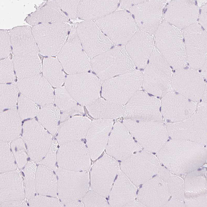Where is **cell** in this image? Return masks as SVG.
Returning a JSON list of instances; mask_svg holds the SVG:
<instances>
[{
    "mask_svg": "<svg viewBox=\"0 0 207 207\" xmlns=\"http://www.w3.org/2000/svg\"><path fill=\"white\" fill-rule=\"evenodd\" d=\"M143 73L135 70L104 81L102 95L107 101L115 104L125 103L142 85Z\"/></svg>",
    "mask_w": 207,
    "mask_h": 207,
    "instance_id": "obj_7",
    "label": "cell"
},
{
    "mask_svg": "<svg viewBox=\"0 0 207 207\" xmlns=\"http://www.w3.org/2000/svg\"><path fill=\"white\" fill-rule=\"evenodd\" d=\"M200 14L198 16L199 23L207 31V3L204 4L201 8Z\"/></svg>",
    "mask_w": 207,
    "mask_h": 207,
    "instance_id": "obj_37",
    "label": "cell"
},
{
    "mask_svg": "<svg viewBox=\"0 0 207 207\" xmlns=\"http://www.w3.org/2000/svg\"><path fill=\"white\" fill-rule=\"evenodd\" d=\"M101 81L88 72L71 74L66 78L65 87L77 102L87 106L100 98Z\"/></svg>",
    "mask_w": 207,
    "mask_h": 207,
    "instance_id": "obj_9",
    "label": "cell"
},
{
    "mask_svg": "<svg viewBox=\"0 0 207 207\" xmlns=\"http://www.w3.org/2000/svg\"><path fill=\"white\" fill-rule=\"evenodd\" d=\"M13 61L9 57L0 61V82L1 83L13 82L15 79Z\"/></svg>",
    "mask_w": 207,
    "mask_h": 207,
    "instance_id": "obj_33",
    "label": "cell"
},
{
    "mask_svg": "<svg viewBox=\"0 0 207 207\" xmlns=\"http://www.w3.org/2000/svg\"><path fill=\"white\" fill-rule=\"evenodd\" d=\"M207 62H206L202 68L201 74L204 79H207Z\"/></svg>",
    "mask_w": 207,
    "mask_h": 207,
    "instance_id": "obj_39",
    "label": "cell"
},
{
    "mask_svg": "<svg viewBox=\"0 0 207 207\" xmlns=\"http://www.w3.org/2000/svg\"><path fill=\"white\" fill-rule=\"evenodd\" d=\"M92 169V183L94 191L105 197L109 195L119 164L115 159L105 155L96 162Z\"/></svg>",
    "mask_w": 207,
    "mask_h": 207,
    "instance_id": "obj_15",
    "label": "cell"
},
{
    "mask_svg": "<svg viewBox=\"0 0 207 207\" xmlns=\"http://www.w3.org/2000/svg\"><path fill=\"white\" fill-rule=\"evenodd\" d=\"M58 57L63 68L69 75L87 72L91 69L89 58L83 49L74 27H71Z\"/></svg>",
    "mask_w": 207,
    "mask_h": 207,
    "instance_id": "obj_8",
    "label": "cell"
},
{
    "mask_svg": "<svg viewBox=\"0 0 207 207\" xmlns=\"http://www.w3.org/2000/svg\"><path fill=\"white\" fill-rule=\"evenodd\" d=\"M55 103L62 112L61 122L66 121L75 114L83 113V107L78 104L65 87L57 88L55 89Z\"/></svg>",
    "mask_w": 207,
    "mask_h": 207,
    "instance_id": "obj_27",
    "label": "cell"
},
{
    "mask_svg": "<svg viewBox=\"0 0 207 207\" xmlns=\"http://www.w3.org/2000/svg\"><path fill=\"white\" fill-rule=\"evenodd\" d=\"M17 84L21 94L42 107L52 104L54 101L53 88L40 74L18 79Z\"/></svg>",
    "mask_w": 207,
    "mask_h": 207,
    "instance_id": "obj_18",
    "label": "cell"
},
{
    "mask_svg": "<svg viewBox=\"0 0 207 207\" xmlns=\"http://www.w3.org/2000/svg\"><path fill=\"white\" fill-rule=\"evenodd\" d=\"M167 0H144L129 9L139 30L153 34L160 24Z\"/></svg>",
    "mask_w": 207,
    "mask_h": 207,
    "instance_id": "obj_14",
    "label": "cell"
},
{
    "mask_svg": "<svg viewBox=\"0 0 207 207\" xmlns=\"http://www.w3.org/2000/svg\"><path fill=\"white\" fill-rule=\"evenodd\" d=\"M21 120L15 107L0 112V141L8 142L18 138L22 129Z\"/></svg>",
    "mask_w": 207,
    "mask_h": 207,
    "instance_id": "obj_25",
    "label": "cell"
},
{
    "mask_svg": "<svg viewBox=\"0 0 207 207\" xmlns=\"http://www.w3.org/2000/svg\"><path fill=\"white\" fill-rule=\"evenodd\" d=\"M153 34L140 30L136 31L125 45V49L136 66L144 68L154 47Z\"/></svg>",
    "mask_w": 207,
    "mask_h": 207,
    "instance_id": "obj_20",
    "label": "cell"
},
{
    "mask_svg": "<svg viewBox=\"0 0 207 207\" xmlns=\"http://www.w3.org/2000/svg\"><path fill=\"white\" fill-rule=\"evenodd\" d=\"M89 153L83 142L70 141L61 144L57 157L61 168L68 170H85L90 164Z\"/></svg>",
    "mask_w": 207,
    "mask_h": 207,
    "instance_id": "obj_16",
    "label": "cell"
},
{
    "mask_svg": "<svg viewBox=\"0 0 207 207\" xmlns=\"http://www.w3.org/2000/svg\"><path fill=\"white\" fill-rule=\"evenodd\" d=\"M145 68L142 85L146 92L162 97L173 91L170 66L155 46Z\"/></svg>",
    "mask_w": 207,
    "mask_h": 207,
    "instance_id": "obj_3",
    "label": "cell"
},
{
    "mask_svg": "<svg viewBox=\"0 0 207 207\" xmlns=\"http://www.w3.org/2000/svg\"><path fill=\"white\" fill-rule=\"evenodd\" d=\"M23 136L30 156L34 159L39 160L47 154L53 141L51 134L34 119L24 123Z\"/></svg>",
    "mask_w": 207,
    "mask_h": 207,
    "instance_id": "obj_12",
    "label": "cell"
},
{
    "mask_svg": "<svg viewBox=\"0 0 207 207\" xmlns=\"http://www.w3.org/2000/svg\"><path fill=\"white\" fill-rule=\"evenodd\" d=\"M94 22L116 46L125 45L137 31L133 16L126 10L116 11Z\"/></svg>",
    "mask_w": 207,
    "mask_h": 207,
    "instance_id": "obj_5",
    "label": "cell"
},
{
    "mask_svg": "<svg viewBox=\"0 0 207 207\" xmlns=\"http://www.w3.org/2000/svg\"><path fill=\"white\" fill-rule=\"evenodd\" d=\"M119 0L80 1L77 16L85 21L95 20L116 11Z\"/></svg>",
    "mask_w": 207,
    "mask_h": 207,
    "instance_id": "obj_23",
    "label": "cell"
},
{
    "mask_svg": "<svg viewBox=\"0 0 207 207\" xmlns=\"http://www.w3.org/2000/svg\"><path fill=\"white\" fill-rule=\"evenodd\" d=\"M207 87H206L205 90L204 92L203 96L202 98V101L207 102Z\"/></svg>",
    "mask_w": 207,
    "mask_h": 207,
    "instance_id": "obj_40",
    "label": "cell"
},
{
    "mask_svg": "<svg viewBox=\"0 0 207 207\" xmlns=\"http://www.w3.org/2000/svg\"><path fill=\"white\" fill-rule=\"evenodd\" d=\"M11 40L8 31L0 30V58L4 59L9 56L11 50Z\"/></svg>",
    "mask_w": 207,
    "mask_h": 207,
    "instance_id": "obj_35",
    "label": "cell"
},
{
    "mask_svg": "<svg viewBox=\"0 0 207 207\" xmlns=\"http://www.w3.org/2000/svg\"><path fill=\"white\" fill-rule=\"evenodd\" d=\"M117 176L109 194V204L111 207H125L135 200L137 188L121 170Z\"/></svg>",
    "mask_w": 207,
    "mask_h": 207,
    "instance_id": "obj_22",
    "label": "cell"
},
{
    "mask_svg": "<svg viewBox=\"0 0 207 207\" xmlns=\"http://www.w3.org/2000/svg\"><path fill=\"white\" fill-rule=\"evenodd\" d=\"M71 28L66 22H46L33 26L32 31L42 54L52 57L58 54L66 41Z\"/></svg>",
    "mask_w": 207,
    "mask_h": 207,
    "instance_id": "obj_6",
    "label": "cell"
},
{
    "mask_svg": "<svg viewBox=\"0 0 207 207\" xmlns=\"http://www.w3.org/2000/svg\"><path fill=\"white\" fill-rule=\"evenodd\" d=\"M60 116L59 109L52 104L43 107L37 115L38 122L53 135L59 129Z\"/></svg>",
    "mask_w": 207,
    "mask_h": 207,
    "instance_id": "obj_30",
    "label": "cell"
},
{
    "mask_svg": "<svg viewBox=\"0 0 207 207\" xmlns=\"http://www.w3.org/2000/svg\"><path fill=\"white\" fill-rule=\"evenodd\" d=\"M65 121L60 126L57 136L60 144L85 138L91 123L89 119L80 116H74Z\"/></svg>",
    "mask_w": 207,
    "mask_h": 207,
    "instance_id": "obj_24",
    "label": "cell"
},
{
    "mask_svg": "<svg viewBox=\"0 0 207 207\" xmlns=\"http://www.w3.org/2000/svg\"><path fill=\"white\" fill-rule=\"evenodd\" d=\"M171 196L170 197V199H169V201L170 199V198H171Z\"/></svg>",
    "mask_w": 207,
    "mask_h": 207,
    "instance_id": "obj_41",
    "label": "cell"
},
{
    "mask_svg": "<svg viewBox=\"0 0 207 207\" xmlns=\"http://www.w3.org/2000/svg\"><path fill=\"white\" fill-rule=\"evenodd\" d=\"M68 17L63 11L55 0L48 1L46 5L30 14L26 19L33 26L46 22H62L67 23Z\"/></svg>",
    "mask_w": 207,
    "mask_h": 207,
    "instance_id": "obj_26",
    "label": "cell"
},
{
    "mask_svg": "<svg viewBox=\"0 0 207 207\" xmlns=\"http://www.w3.org/2000/svg\"><path fill=\"white\" fill-rule=\"evenodd\" d=\"M144 0H121L116 11L125 10L143 2Z\"/></svg>",
    "mask_w": 207,
    "mask_h": 207,
    "instance_id": "obj_36",
    "label": "cell"
},
{
    "mask_svg": "<svg viewBox=\"0 0 207 207\" xmlns=\"http://www.w3.org/2000/svg\"><path fill=\"white\" fill-rule=\"evenodd\" d=\"M91 68L104 81L135 70V66L124 46H115L93 58Z\"/></svg>",
    "mask_w": 207,
    "mask_h": 207,
    "instance_id": "obj_4",
    "label": "cell"
},
{
    "mask_svg": "<svg viewBox=\"0 0 207 207\" xmlns=\"http://www.w3.org/2000/svg\"><path fill=\"white\" fill-rule=\"evenodd\" d=\"M204 78L197 70L184 68L176 70L172 74V89L195 102L202 98L207 87Z\"/></svg>",
    "mask_w": 207,
    "mask_h": 207,
    "instance_id": "obj_11",
    "label": "cell"
},
{
    "mask_svg": "<svg viewBox=\"0 0 207 207\" xmlns=\"http://www.w3.org/2000/svg\"><path fill=\"white\" fill-rule=\"evenodd\" d=\"M197 105L196 102L171 91L162 97L161 113L164 118L172 122H179L192 115L196 111Z\"/></svg>",
    "mask_w": 207,
    "mask_h": 207,
    "instance_id": "obj_17",
    "label": "cell"
},
{
    "mask_svg": "<svg viewBox=\"0 0 207 207\" xmlns=\"http://www.w3.org/2000/svg\"><path fill=\"white\" fill-rule=\"evenodd\" d=\"M187 63L198 70L207 62V33L199 22L194 23L182 31Z\"/></svg>",
    "mask_w": 207,
    "mask_h": 207,
    "instance_id": "obj_10",
    "label": "cell"
},
{
    "mask_svg": "<svg viewBox=\"0 0 207 207\" xmlns=\"http://www.w3.org/2000/svg\"><path fill=\"white\" fill-rule=\"evenodd\" d=\"M155 46L170 66L176 70L184 68L187 63L182 31L163 21L155 33Z\"/></svg>",
    "mask_w": 207,
    "mask_h": 207,
    "instance_id": "obj_1",
    "label": "cell"
},
{
    "mask_svg": "<svg viewBox=\"0 0 207 207\" xmlns=\"http://www.w3.org/2000/svg\"><path fill=\"white\" fill-rule=\"evenodd\" d=\"M61 9L66 13L69 18L75 19L77 16L79 0H55Z\"/></svg>",
    "mask_w": 207,
    "mask_h": 207,
    "instance_id": "obj_34",
    "label": "cell"
},
{
    "mask_svg": "<svg viewBox=\"0 0 207 207\" xmlns=\"http://www.w3.org/2000/svg\"><path fill=\"white\" fill-rule=\"evenodd\" d=\"M18 101V112L22 120L33 118L38 115L40 109L37 104L33 101L21 94Z\"/></svg>",
    "mask_w": 207,
    "mask_h": 207,
    "instance_id": "obj_32",
    "label": "cell"
},
{
    "mask_svg": "<svg viewBox=\"0 0 207 207\" xmlns=\"http://www.w3.org/2000/svg\"><path fill=\"white\" fill-rule=\"evenodd\" d=\"M76 29L82 47L89 58H93L107 51L113 45L92 21L81 22Z\"/></svg>",
    "mask_w": 207,
    "mask_h": 207,
    "instance_id": "obj_13",
    "label": "cell"
},
{
    "mask_svg": "<svg viewBox=\"0 0 207 207\" xmlns=\"http://www.w3.org/2000/svg\"><path fill=\"white\" fill-rule=\"evenodd\" d=\"M162 166H163V164H162Z\"/></svg>",
    "mask_w": 207,
    "mask_h": 207,
    "instance_id": "obj_43",
    "label": "cell"
},
{
    "mask_svg": "<svg viewBox=\"0 0 207 207\" xmlns=\"http://www.w3.org/2000/svg\"><path fill=\"white\" fill-rule=\"evenodd\" d=\"M195 1H171L167 6L165 21L179 29H184L197 22L199 6Z\"/></svg>",
    "mask_w": 207,
    "mask_h": 207,
    "instance_id": "obj_19",
    "label": "cell"
},
{
    "mask_svg": "<svg viewBox=\"0 0 207 207\" xmlns=\"http://www.w3.org/2000/svg\"><path fill=\"white\" fill-rule=\"evenodd\" d=\"M63 68L57 58L49 57L43 60L42 70L44 77L53 87H61L65 81V75Z\"/></svg>",
    "mask_w": 207,
    "mask_h": 207,
    "instance_id": "obj_29",
    "label": "cell"
},
{
    "mask_svg": "<svg viewBox=\"0 0 207 207\" xmlns=\"http://www.w3.org/2000/svg\"><path fill=\"white\" fill-rule=\"evenodd\" d=\"M145 154L130 156L122 161L121 170L137 187L146 182L149 177L150 159Z\"/></svg>",
    "mask_w": 207,
    "mask_h": 207,
    "instance_id": "obj_21",
    "label": "cell"
},
{
    "mask_svg": "<svg viewBox=\"0 0 207 207\" xmlns=\"http://www.w3.org/2000/svg\"><path fill=\"white\" fill-rule=\"evenodd\" d=\"M18 90L17 84L16 83H1L0 112L5 109L15 107L18 101Z\"/></svg>",
    "mask_w": 207,
    "mask_h": 207,
    "instance_id": "obj_31",
    "label": "cell"
},
{
    "mask_svg": "<svg viewBox=\"0 0 207 207\" xmlns=\"http://www.w3.org/2000/svg\"><path fill=\"white\" fill-rule=\"evenodd\" d=\"M15 70L18 79L39 74L42 70V61L39 55L25 56H14Z\"/></svg>",
    "mask_w": 207,
    "mask_h": 207,
    "instance_id": "obj_28",
    "label": "cell"
},
{
    "mask_svg": "<svg viewBox=\"0 0 207 207\" xmlns=\"http://www.w3.org/2000/svg\"><path fill=\"white\" fill-rule=\"evenodd\" d=\"M144 206L138 200H134L127 204L125 207H143Z\"/></svg>",
    "mask_w": 207,
    "mask_h": 207,
    "instance_id": "obj_38",
    "label": "cell"
},
{
    "mask_svg": "<svg viewBox=\"0 0 207 207\" xmlns=\"http://www.w3.org/2000/svg\"><path fill=\"white\" fill-rule=\"evenodd\" d=\"M169 136L172 139L191 141L203 145L207 143V102L202 101L195 112L187 119L166 125Z\"/></svg>",
    "mask_w": 207,
    "mask_h": 207,
    "instance_id": "obj_2",
    "label": "cell"
},
{
    "mask_svg": "<svg viewBox=\"0 0 207 207\" xmlns=\"http://www.w3.org/2000/svg\"><path fill=\"white\" fill-rule=\"evenodd\" d=\"M198 170H201V169H198Z\"/></svg>",
    "mask_w": 207,
    "mask_h": 207,
    "instance_id": "obj_42",
    "label": "cell"
}]
</instances>
